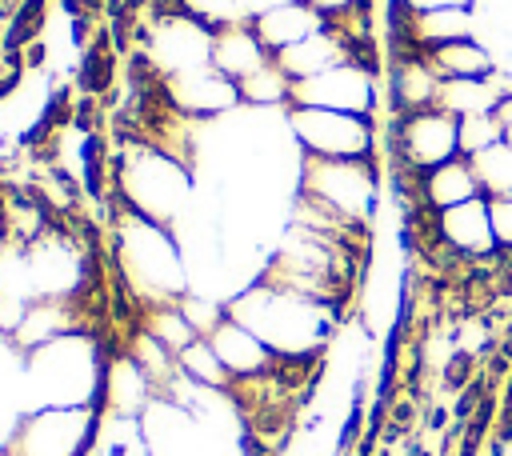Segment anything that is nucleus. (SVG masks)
<instances>
[{"label":"nucleus","mask_w":512,"mask_h":456,"mask_svg":"<svg viewBox=\"0 0 512 456\" xmlns=\"http://www.w3.org/2000/svg\"><path fill=\"white\" fill-rule=\"evenodd\" d=\"M228 316L252 328L280 360H316L336 328V308L308 300L292 288H280L264 276L236 288L224 300Z\"/></svg>","instance_id":"f257e3e1"},{"label":"nucleus","mask_w":512,"mask_h":456,"mask_svg":"<svg viewBox=\"0 0 512 456\" xmlns=\"http://www.w3.org/2000/svg\"><path fill=\"white\" fill-rule=\"evenodd\" d=\"M112 256L136 308L180 304L192 292V272H188L184 244L176 240V228L152 224L120 204L112 224Z\"/></svg>","instance_id":"f03ea898"},{"label":"nucleus","mask_w":512,"mask_h":456,"mask_svg":"<svg viewBox=\"0 0 512 456\" xmlns=\"http://www.w3.org/2000/svg\"><path fill=\"white\" fill-rule=\"evenodd\" d=\"M112 196L120 208L176 228L196 196V176L192 164L172 156L168 148L144 140V136H128L116 152H112Z\"/></svg>","instance_id":"7ed1b4c3"},{"label":"nucleus","mask_w":512,"mask_h":456,"mask_svg":"<svg viewBox=\"0 0 512 456\" xmlns=\"http://www.w3.org/2000/svg\"><path fill=\"white\" fill-rule=\"evenodd\" d=\"M104 348L92 332H68L20 360V388H24V412L32 408H72V404H96L100 408V384H104Z\"/></svg>","instance_id":"20e7f679"},{"label":"nucleus","mask_w":512,"mask_h":456,"mask_svg":"<svg viewBox=\"0 0 512 456\" xmlns=\"http://www.w3.org/2000/svg\"><path fill=\"white\" fill-rule=\"evenodd\" d=\"M284 128L300 156L320 160H376V124L372 116L332 112V108H284Z\"/></svg>","instance_id":"39448f33"},{"label":"nucleus","mask_w":512,"mask_h":456,"mask_svg":"<svg viewBox=\"0 0 512 456\" xmlns=\"http://www.w3.org/2000/svg\"><path fill=\"white\" fill-rule=\"evenodd\" d=\"M376 160H320V156H300V180L296 192L332 208L336 216L352 224H368L376 212Z\"/></svg>","instance_id":"423d86ee"},{"label":"nucleus","mask_w":512,"mask_h":456,"mask_svg":"<svg viewBox=\"0 0 512 456\" xmlns=\"http://www.w3.org/2000/svg\"><path fill=\"white\" fill-rule=\"evenodd\" d=\"M100 408L72 404V408H32L16 420L4 452L8 456H84L96 444Z\"/></svg>","instance_id":"0eeeda50"},{"label":"nucleus","mask_w":512,"mask_h":456,"mask_svg":"<svg viewBox=\"0 0 512 456\" xmlns=\"http://www.w3.org/2000/svg\"><path fill=\"white\" fill-rule=\"evenodd\" d=\"M36 300H84L92 288V252L88 244L56 220L36 244L24 248Z\"/></svg>","instance_id":"6e6552de"},{"label":"nucleus","mask_w":512,"mask_h":456,"mask_svg":"<svg viewBox=\"0 0 512 456\" xmlns=\"http://www.w3.org/2000/svg\"><path fill=\"white\" fill-rule=\"evenodd\" d=\"M212 40H216V32L204 28L200 20H192L176 8H156V20L144 28V64L156 80L208 68Z\"/></svg>","instance_id":"1a4fd4ad"},{"label":"nucleus","mask_w":512,"mask_h":456,"mask_svg":"<svg viewBox=\"0 0 512 456\" xmlns=\"http://www.w3.org/2000/svg\"><path fill=\"white\" fill-rule=\"evenodd\" d=\"M460 156V120L444 108L404 112L392 124V160L408 172H432Z\"/></svg>","instance_id":"9d476101"},{"label":"nucleus","mask_w":512,"mask_h":456,"mask_svg":"<svg viewBox=\"0 0 512 456\" xmlns=\"http://www.w3.org/2000/svg\"><path fill=\"white\" fill-rule=\"evenodd\" d=\"M292 104L304 108H332V112H352V116H376L380 104V68L364 60L336 64L312 80L292 84Z\"/></svg>","instance_id":"9b49d317"},{"label":"nucleus","mask_w":512,"mask_h":456,"mask_svg":"<svg viewBox=\"0 0 512 456\" xmlns=\"http://www.w3.org/2000/svg\"><path fill=\"white\" fill-rule=\"evenodd\" d=\"M160 92H164V100L180 116L200 120V124L220 120V116H228V112H236L244 104L240 100V84L228 80L224 72H216L212 64L208 68H196V72H180V76L160 80Z\"/></svg>","instance_id":"f8f14e48"},{"label":"nucleus","mask_w":512,"mask_h":456,"mask_svg":"<svg viewBox=\"0 0 512 456\" xmlns=\"http://www.w3.org/2000/svg\"><path fill=\"white\" fill-rule=\"evenodd\" d=\"M436 236L440 244L456 256V260H492L500 248H496V236H492V220H488V196H476L468 204H456V208H444L436 212Z\"/></svg>","instance_id":"ddd939ff"},{"label":"nucleus","mask_w":512,"mask_h":456,"mask_svg":"<svg viewBox=\"0 0 512 456\" xmlns=\"http://www.w3.org/2000/svg\"><path fill=\"white\" fill-rule=\"evenodd\" d=\"M208 340H212V348H216V356H220V364L228 368L232 380H252V376H268V372L280 368V356L252 328H244L232 316H224L208 332Z\"/></svg>","instance_id":"4468645a"},{"label":"nucleus","mask_w":512,"mask_h":456,"mask_svg":"<svg viewBox=\"0 0 512 456\" xmlns=\"http://www.w3.org/2000/svg\"><path fill=\"white\" fill-rule=\"evenodd\" d=\"M68 332H88L80 320V300H32L20 316V324L8 332V344L20 356H28Z\"/></svg>","instance_id":"2eb2a0df"},{"label":"nucleus","mask_w":512,"mask_h":456,"mask_svg":"<svg viewBox=\"0 0 512 456\" xmlns=\"http://www.w3.org/2000/svg\"><path fill=\"white\" fill-rule=\"evenodd\" d=\"M156 384L148 380V372L128 356V352H112L104 364V384H100V412L112 416H144L148 404L156 400Z\"/></svg>","instance_id":"dca6fc26"},{"label":"nucleus","mask_w":512,"mask_h":456,"mask_svg":"<svg viewBox=\"0 0 512 456\" xmlns=\"http://www.w3.org/2000/svg\"><path fill=\"white\" fill-rule=\"evenodd\" d=\"M436 92H440V76L428 64L424 52H392V64H388V96H392L396 116L432 108L436 104Z\"/></svg>","instance_id":"f3484780"},{"label":"nucleus","mask_w":512,"mask_h":456,"mask_svg":"<svg viewBox=\"0 0 512 456\" xmlns=\"http://www.w3.org/2000/svg\"><path fill=\"white\" fill-rule=\"evenodd\" d=\"M0 224L12 248H28L56 224V212L32 184L28 188L12 184V188H0Z\"/></svg>","instance_id":"a211bd4d"},{"label":"nucleus","mask_w":512,"mask_h":456,"mask_svg":"<svg viewBox=\"0 0 512 456\" xmlns=\"http://www.w3.org/2000/svg\"><path fill=\"white\" fill-rule=\"evenodd\" d=\"M484 196L480 180H476V168L468 156H456L432 172H420L416 176V208H432V212H444V208H456V204H468Z\"/></svg>","instance_id":"6ab92c4d"},{"label":"nucleus","mask_w":512,"mask_h":456,"mask_svg":"<svg viewBox=\"0 0 512 456\" xmlns=\"http://www.w3.org/2000/svg\"><path fill=\"white\" fill-rule=\"evenodd\" d=\"M348 60H356L352 44H348L336 28H328V24H324L320 32H312L308 40H300V44L276 52V64L292 76V84L312 80V76H320V72H328V68H336V64H348Z\"/></svg>","instance_id":"aec40b11"},{"label":"nucleus","mask_w":512,"mask_h":456,"mask_svg":"<svg viewBox=\"0 0 512 456\" xmlns=\"http://www.w3.org/2000/svg\"><path fill=\"white\" fill-rule=\"evenodd\" d=\"M324 24H328V20H324L312 4H304V0L280 4V8H272V12H264V16L252 20L260 44H264L272 56L284 52V48H292V44H300V40H308V36L320 32Z\"/></svg>","instance_id":"412c9836"},{"label":"nucleus","mask_w":512,"mask_h":456,"mask_svg":"<svg viewBox=\"0 0 512 456\" xmlns=\"http://www.w3.org/2000/svg\"><path fill=\"white\" fill-rule=\"evenodd\" d=\"M272 60V52L260 44L256 28L252 24H232V28H220L216 40H212V68L224 72L228 80H244L252 76L256 68H264Z\"/></svg>","instance_id":"4be33fe9"},{"label":"nucleus","mask_w":512,"mask_h":456,"mask_svg":"<svg viewBox=\"0 0 512 456\" xmlns=\"http://www.w3.org/2000/svg\"><path fill=\"white\" fill-rule=\"evenodd\" d=\"M424 56H428V64L436 68L440 80H488V76L500 68V60H496L476 36L440 44V48H432V52H424Z\"/></svg>","instance_id":"5701e85b"},{"label":"nucleus","mask_w":512,"mask_h":456,"mask_svg":"<svg viewBox=\"0 0 512 456\" xmlns=\"http://www.w3.org/2000/svg\"><path fill=\"white\" fill-rule=\"evenodd\" d=\"M496 104H500V88L492 84V76L488 80H440V92H436V108H444L456 120L496 112Z\"/></svg>","instance_id":"b1692460"},{"label":"nucleus","mask_w":512,"mask_h":456,"mask_svg":"<svg viewBox=\"0 0 512 456\" xmlns=\"http://www.w3.org/2000/svg\"><path fill=\"white\" fill-rule=\"evenodd\" d=\"M240 100H244V108H288L292 104V76L276 64V56L264 64V68H256L252 76H244L240 80Z\"/></svg>","instance_id":"393cba45"},{"label":"nucleus","mask_w":512,"mask_h":456,"mask_svg":"<svg viewBox=\"0 0 512 456\" xmlns=\"http://www.w3.org/2000/svg\"><path fill=\"white\" fill-rule=\"evenodd\" d=\"M140 328H148L164 348H172L176 356L192 344V340H200V332L192 328V320L184 316V308L180 304H152V308H140Z\"/></svg>","instance_id":"a878e982"},{"label":"nucleus","mask_w":512,"mask_h":456,"mask_svg":"<svg viewBox=\"0 0 512 456\" xmlns=\"http://www.w3.org/2000/svg\"><path fill=\"white\" fill-rule=\"evenodd\" d=\"M176 364H180V376L192 380V384H200V388H232V376H228V368L220 364V356H216V348H212L208 336L192 340V344L176 356Z\"/></svg>","instance_id":"bb28decb"},{"label":"nucleus","mask_w":512,"mask_h":456,"mask_svg":"<svg viewBox=\"0 0 512 456\" xmlns=\"http://www.w3.org/2000/svg\"><path fill=\"white\" fill-rule=\"evenodd\" d=\"M476 168V180L484 188V196H512V144L500 140L492 148H484L480 156H468Z\"/></svg>","instance_id":"cd10ccee"},{"label":"nucleus","mask_w":512,"mask_h":456,"mask_svg":"<svg viewBox=\"0 0 512 456\" xmlns=\"http://www.w3.org/2000/svg\"><path fill=\"white\" fill-rule=\"evenodd\" d=\"M164 8H176L192 20H200L204 28L220 32V28H232V24H252L244 16V4L240 0H164Z\"/></svg>","instance_id":"c85d7f7f"},{"label":"nucleus","mask_w":512,"mask_h":456,"mask_svg":"<svg viewBox=\"0 0 512 456\" xmlns=\"http://www.w3.org/2000/svg\"><path fill=\"white\" fill-rule=\"evenodd\" d=\"M504 140V128L496 120V112H484V116H464L460 120V156H480L484 148L500 144Z\"/></svg>","instance_id":"c756f323"},{"label":"nucleus","mask_w":512,"mask_h":456,"mask_svg":"<svg viewBox=\"0 0 512 456\" xmlns=\"http://www.w3.org/2000/svg\"><path fill=\"white\" fill-rule=\"evenodd\" d=\"M488 220L500 252H512V196H488Z\"/></svg>","instance_id":"7c9ffc66"},{"label":"nucleus","mask_w":512,"mask_h":456,"mask_svg":"<svg viewBox=\"0 0 512 456\" xmlns=\"http://www.w3.org/2000/svg\"><path fill=\"white\" fill-rule=\"evenodd\" d=\"M304 4H312L324 20H336V16H344V12L360 8V4H372V0H304Z\"/></svg>","instance_id":"2f4dec72"},{"label":"nucleus","mask_w":512,"mask_h":456,"mask_svg":"<svg viewBox=\"0 0 512 456\" xmlns=\"http://www.w3.org/2000/svg\"><path fill=\"white\" fill-rule=\"evenodd\" d=\"M412 12H432V8H472V0H404Z\"/></svg>","instance_id":"473e14b6"},{"label":"nucleus","mask_w":512,"mask_h":456,"mask_svg":"<svg viewBox=\"0 0 512 456\" xmlns=\"http://www.w3.org/2000/svg\"><path fill=\"white\" fill-rule=\"evenodd\" d=\"M240 4H244V16L256 20V16H264V12L280 8V4H292V0H240Z\"/></svg>","instance_id":"72a5a7b5"},{"label":"nucleus","mask_w":512,"mask_h":456,"mask_svg":"<svg viewBox=\"0 0 512 456\" xmlns=\"http://www.w3.org/2000/svg\"><path fill=\"white\" fill-rule=\"evenodd\" d=\"M496 120H500V128H504V136L512 132V96H500V104H496Z\"/></svg>","instance_id":"f704fd0d"},{"label":"nucleus","mask_w":512,"mask_h":456,"mask_svg":"<svg viewBox=\"0 0 512 456\" xmlns=\"http://www.w3.org/2000/svg\"><path fill=\"white\" fill-rule=\"evenodd\" d=\"M84 456H116V452H112V448H108V444H100V440H96V444H92V448H88V452H84Z\"/></svg>","instance_id":"c9c22d12"},{"label":"nucleus","mask_w":512,"mask_h":456,"mask_svg":"<svg viewBox=\"0 0 512 456\" xmlns=\"http://www.w3.org/2000/svg\"><path fill=\"white\" fill-rule=\"evenodd\" d=\"M496 456H512V432H508V436L496 444Z\"/></svg>","instance_id":"e433bc0d"},{"label":"nucleus","mask_w":512,"mask_h":456,"mask_svg":"<svg viewBox=\"0 0 512 456\" xmlns=\"http://www.w3.org/2000/svg\"><path fill=\"white\" fill-rule=\"evenodd\" d=\"M504 140H508V144H512V132H508V136H504Z\"/></svg>","instance_id":"4c0bfd02"}]
</instances>
